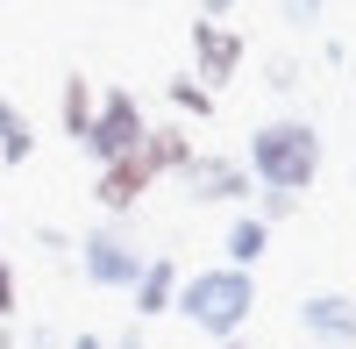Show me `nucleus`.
<instances>
[{
  "label": "nucleus",
  "mask_w": 356,
  "mask_h": 349,
  "mask_svg": "<svg viewBox=\"0 0 356 349\" xmlns=\"http://www.w3.org/2000/svg\"><path fill=\"white\" fill-rule=\"evenodd\" d=\"M250 179L257 193H292L300 200L314 179H321V129L307 114H271V122L250 129Z\"/></svg>",
  "instance_id": "nucleus-1"
},
{
  "label": "nucleus",
  "mask_w": 356,
  "mask_h": 349,
  "mask_svg": "<svg viewBox=\"0 0 356 349\" xmlns=\"http://www.w3.org/2000/svg\"><path fill=\"white\" fill-rule=\"evenodd\" d=\"M178 321L200 328L207 342H235L250 328V314H257V278L250 271H228V264H207L193 278H178Z\"/></svg>",
  "instance_id": "nucleus-2"
},
{
  "label": "nucleus",
  "mask_w": 356,
  "mask_h": 349,
  "mask_svg": "<svg viewBox=\"0 0 356 349\" xmlns=\"http://www.w3.org/2000/svg\"><path fill=\"white\" fill-rule=\"evenodd\" d=\"M72 250H79V278L100 285V293H136L143 264H150V250L129 236V221H93Z\"/></svg>",
  "instance_id": "nucleus-3"
},
{
  "label": "nucleus",
  "mask_w": 356,
  "mask_h": 349,
  "mask_svg": "<svg viewBox=\"0 0 356 349\" xmlns=\"http://www.w3.org/2000/svg\"><path fill=\"white\" fill-rule=\"evenodd\" d=\"M143 136H150V114H143V100L129 93V86H107L100 93V114H93V129H86L79 150L93 157V164H122L143 150Z\"/></svg>",
  "instance_id": "nucleus-4"
},
{
  "label": "nucleus",
  "mask_w": 356,
  "mask_h": 349,
  "mask_svg": "<svg viewBox=\"0 0 356 349\" xmlns=\"http://www.w3.org/2000/svg\"><path fill=\"white\" fill-rule=\"evenodd\" d=\"M178 186H186L193 207H243L257 200V179L243 157H221V150H193V164L178 171Z\"/></svg>",
  "instance_id": "nucleus-5"
},
{
  "label": "nucleus",
  "mask_w": 356,
  "mask_h": 349,
  "mask_svg": "<svg viewBox=\"0 0 356 349\" xmlns=\"http://www.w3.org/2000/svg\"><path fill=\"white\" fill-rule=\"evenodd\" d=\"M243 57H250V43L235 36L228 22H200L193 15V79L207 86V93H221V86L243 72Z\"/></svg>",
  "instance_id": "nucleus-6"
},
{
  "label": "nucleus",
  "mask_w": 356,
  "mask_h": 349,
  "mask_svg": "<svg viewBox=\"0 0 356 349\" xmlns=\"http://www.w3.org/2000/svg\"><path fill=\"white\" fill-rule=\"evenodd\" d=\"M300 335L321 349H356V300L349 293H307L300 300Z\"/></svg>",
  "instance_id": "nucleus-7"
},
{
  "label": "nucleus",
  "mask_w": 356,
  "mask_h": 349,
  "mask_svg": "<svg viewBox=\"0 0 356 349\" xmlns=\"http://www.w3.org/2000/svg\"><path fill=\"white\" fill-rule=\"evenodd\" d=\"M157 179H150V164L143 157H122V164H100V179H93V200H100V214L107 221H129L136 207H143V193H150Z\"/></svg>",
  "instance_id": "nucleus-8"
},
{
  "label": "nucleus",
  "mask_w": 356,
  "mask_h": 349,
  "mask_svg": "<svg viewBox=\"0 0 356 349\" xmlns=\"http://www.w3.org/2000/svg\"><path fill=\"white\" fill-rule=\"evenodd\" d=\"M178 278H186V271H178L171 257H150V264H143V278H136V293H129V300H136L129 314H136L143 328H150V321H164V314L178 307Z\"/></svg>",
  "instance_id": "nucleus-9"
},
{
  "label": "nucleus",
  "mask_w": 356,
  "mask_h": 349,
  "mask_svg": "<svg viewBox=\"0 0 356 349\" xmlns=\"http://www.w3.org/2000/svg\"><path fill=\"white\" fill-rule=\"evenodd\" d=\"M143 164H150V179H178V171L193 164V129L186 122H150V136H143V150H136Z\"/></svg>",
  "instance_id": "nucleus-10"
},
{
  "label": "nucleus",
  "mask_w": 356,
  "mask_h": 349,
  "mask_svg": "<svg viewBox=\"0 0 356 349\" xmlns=\"http://www.w3.org/2000/svg\"><path fill=\"white\" fill-rule=\"evenodd\" d=\"M93 114H100V86L86 79V72H65V86H57V122H65V136H72V143H86Z\"/></svg>",
  "instance_id": "nucleus-11"
},
{
  "label": "nucleus",
  "mask_w": 356,
  "mask_h": 349,
  "mask_svg": "<svg viewBox=\"0 0 356 349\" xmlns=\"http://www.w3.org/2000/svg\"><path fill=\"white\" fill-rule=\"evenodd\" d=\"M221 250H228V271H257L264 250H271V228H264L257 214H235L228 236H221Z\"/></svg>",
  "instance_id": "nucleus-12"
},
{
  "label": "nucleus",
  "mask_w": 356,
  "mask_h": 349,
  "mask_svg": "<svg viewBox=\"0 0 356 349\" xmlns=\"http://www.w3.org/2000/svg\"><path fill=\"white\" fill-rule=\"evenodd\" d=\"M29 157H36V122H29L15 100H0V164H8V171H22Z\"/></svg>",
  "instance_id": "nucleus-13"
},
{
  "label": "nucleus",
  "mask_w": 356,
  "mask_h": 349,
  "mask_svg": "<svg viewBox=\"0 0 356 349\" xmlns=\"http://www.w3.org/2000/svg\"><path fill=\"white\" fill-rule=\"evenodd\" d=\"M164 100H171V114H178V122H214V93H207L193 72L164 79Z\"/></svg>",
  "instance_id": "nucleus-14"
},
{
  "label": "nucleus",
  "mask_w": 356,
  "mask_h": 349,
  "mask_svg": "<svg viewBox=\"0 0 356 349\" xmlns=\"http://www.w3.org/2000/svg\"><path fill=\"white\" fill-rule=\"evenodd\" d=\"M292 214H300V200H292V193H257V221H264V228H278V221H292Z\"/></svg>",
  "instance_id": "nucleus-15"
},
{
  "label": "nucleus",
  "mask_w": 356,
  "mask_h": 349,
  "mask_svg": "<svg viewBox=\"0 0 356 349\" xmlns=\"http://www.w3.org/2000/svg\"><path fill=\"white\" fill-rule=\"evenodd\" d=\"M264 86H271V93H300V57H271V65H264Z\"/></svg>",
  "instance_id": "nucleus-16"
},
{
  "label": "nucleus",
  "mask_w": 356,
  "mask_h": 349,
  "mask_svg": "<svg viewBox=\"0 0 356 349\" xmlns=\"http://www.w3.org/2000/svg\"><path fill=\"white\" fill-rule=\"evenodd\" d=\"M22 314V278H15V264L0 257V321H15Z\"/></svg>",
  "instance_id": "nucleus-17"
},
{
  "label": "nucleus",
  "mask_w": 356,
  "mask_h": 349,
  "mask_svg": "<svg viewBox=\"0 0 356 349\" xmlns=\"http://www.w3.org/2000/svg\"><path fill=\"white\" fill-rule=\"evenodd\" d=\"M278 8H285V22H292V29H314V22H321V8H328V0H278Z\"/></svg>",
  "instance_id": "nucleus-18"
},
{
  "label": "nucleus",
  "mask_w": 356,
  "mask_h": 349,
  "mask_svg": "<svg viewBox=\"0 0 356 349\" xmlns=\"http://www.w3.org/2000/svg\"><path fill=\"white\" fill-rule=\"evenodd\" d=\"M36 243H43V250H50V257H65V250H72V243H79V236H65V228H36Z\"/></svg>",
  "instance_id": "nucleus-19"
},
{
  "label": "nucleus",
  "mask_w": 356,
  "mask_h": 349,
  "mask_svg": "<svg viewBox=\"0 0 356 349\" xmlns=\"http://www.w3.org/2000/svg\"><path fill=\"white\" fill-rule=\"evenodd\" d=\"M107 349H150V335H143V321H129V328H122V335H114Z\"/></svg>",
  "instance_id": "nucleus-20"
},
{
  "label": "nucleus",
  "mask_w": 356,
  "mask_h": 349,
  "mask_svg": "<svg viewBox=\"0 0 356 349\" xmlns=\"http://www.w3.org/2000/svg\"><path fill=\"white\" fill-rule=\"evenodd\" d=\"M235 15V0H200V22H228Z\"/></svg>",
  "instance_id": "nucleus-21"
},
{
  "label": "nucleus",
  "mask_w": 356,
  "mask_h": 349,
  "mask_svg": "<svg viewBox=\"0 0 356 349\" xmlns=\"http://www.w3.org/2000/svg\"><path fill=\"white\" fill-rule=\"evenodd\" d=\"M22 349H65V342H57V328H29V342Z\"/></svg>",
  "instance_id": "nucleus-22"
},
{
  "label": "nucleus",
  "mask_w": 356,
  "mask_h": 349,
  "mask_svg": "<svg viewBox=\"0 0 356 349\" xmlns=\"http://www.w3.org/2000/svg\"><path fill=\"white\" fill-rule=\"evenodd\" d=\"M65 349H107V335H93V328H86V335H72Z\"/></svg>",
  "instance_id": "nucleus-23"
},
{
  "label": "nucleus",
  "mask_w": 356,
  "mask_h": 349,
  "mask_svg": "<svg viewBox=\"0 0 356 349\" xmlns=\"http://www.w3.org/2000/svg\"><path fill=\"white\" fill-rule=\"evenodd\" d=\"M0 349H22V335H15V328H8V321H0Z\"/></svg>",
  "instance_id": "nucleus-24"
},
{
  "label": "nucleus",
  "mask_w": 356,
  "mask_h": 349,
  "mask_svg": "<svg viewBox=\"0 0 356 349\" xmlns=\"http://www.w3.org/2000/svg\"><path fill=\"white\" fill-rule=\"evenodd\" d=\"M214 349H250V342H243V335H235V342H214Z\"/></svg>",
  "instance_id": "nucleus-25"
}]
</instances>
